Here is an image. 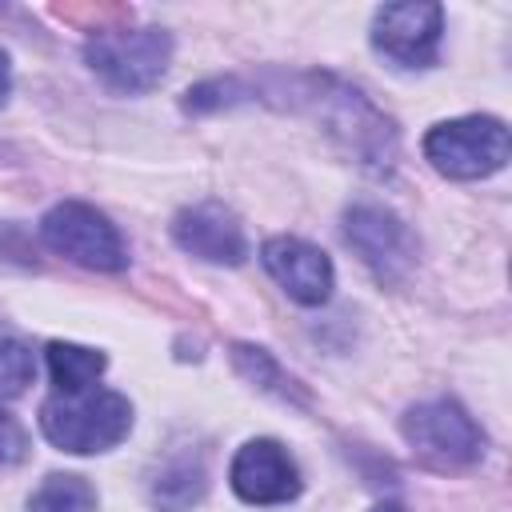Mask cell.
<instances>
[{
	"label": "cell",
	"mask_w": 512,
	"mask_h": 512,
	"mask_svg": "<svg viewBox=\"0 0 512 512\" xmlns=\"http://www.w3.org/2000/svg\"><path fill=\"white\" fill-rule=\"evenodd\" d=\"M40 432L72 456L108 452L132 432V404L112 388L52 392L40 404Z\"/></svg>",
	"instance_id": "1"
},
{
	"label": "cell",
	"mask_w": 512,
	"mask_h": 512,
	"mask_svg": "<svg viewBox=\"0 0 512 512\" xmlns=\"http://www.w3.org/2000/svg\"><path fill=\"white\" fill-rule=\"evenodd\" d=\"M88 68L116 92H148L160 84L172 60V36L164 28H108L84 44Z\"/></svg>",
	"instance_id": "2"
},
{
	"label": "cell",
	"mask_w": 512,
	"mask_h": 512,
	"mask_svg": "<svg viewBox=\"0 0 512 512\" xmlns=\"http://www.w3.org/2000/svg\"><path fill=\"white\" fill-rule=\"evenodd\" d=\"M424 156L440 176L484 180L508 164V124L500 116L444 120L424 136Z\"/></svg>",
	"instance_id": "3"
},
{
	"label": "cell",
	"mask_w": 512,
	"mask_h": 512,
	"mask_svg": "<svg viewBox=\"0 0 512 512\" xmlns=\"http://www.w3.org/2000/svg\"><path fill=\"white\" fill-rule=\"evenodd\" d=\"M400 432H404L408 448L436 472H456L484 456L480 424L456 400H444V396L408 408L400 420Z\"/></svg>",
	"instance_id": "4"
},
{
	"label": "cell",
	"mask_w": 512,
	"mask_h": 512,
	"mask_svg": "<svg viewBox=\"0 0 512 512\" xmlns=\"http://www.w3.org/2000/svg\"><path fill=\"white\" fill-rule=\"evenodd\" d=\"M40 236L44 244L92 272H120L128 268V248L124 236L116 232V224L96 212L84 200H60L56 208H48V216L40 220Z\"/></svg>",
	"instance_id": "5"
},
{
	"label": "cell",
	"mask_w": 512,
	"mask_h": 512,
	"mask_svg": "<svg viewBox=\"0 0 512 512\" xmlns=\"http://www.w3.org/2000/svg\"><path fill=\"white\" fill-rule=\"evenodd\" d=\"M344 240L380 284H400L416 268V236L384 204H352L344 212Z\"/></svg>",
	"instance_id": "6"
},
{
	"label": "cell",
	"mask_w": 512,
	"mask_h": 512,
	"mask_svg": "<svg viewBox=\"0 0 512 512\" xmlns=\"http://www.w3.org/2000/svg\"><path fill=\"white\" fill-rule=\"evenodd\" d=\"M444 32V8L408 0V4H384L372 16V44L400 68H428L436 60Z\"/></svg>",
	"instance_id": "7"
},
{
	"label": "cell",
	"mask_w": 512,
	"mask_h": 512,
	"mask_svg": "<svg viewBox=\"0 0 512 512\" xmlns=\"http://www.w3.org/2000/svg\"><path fill=\"white\" fill-rule=\"evenodd\" d=\"M228 484L244 504H288L300 496V468L276 440H248L228 468Z\"/></svg>",
	"instance_id": "8"
},
{
	"label": "cell",
	"mask_w": 512,
	"mask_h": 512,
	"mask_svg": "<svg viewBox=\"0 0 512 512\" xmlns=\"http://www.w3.org/2000/svg\"><path fill=\"white\" fill-rule=\"evenodd\" d=\"M260 260H264L268 276H272L296 304L316 308V304H324V300L332 296L336 272H332V260H328L316 244H308V240H300V236H272V240H264Z\"/></svg>",
	"instance_id": "9"
},
{
	"label": "cell",
	"mask_w": 512,
	"mask_h": 512,
	"mask_svg": "<svg viewBox=\"0 0 512 512\" xmlns=\"http://www.w3.org/2000/svg\"><path fill=\"white\" fill-rule=\"evenodd\" d=\"M172 240L188 256H200L208 264H240L248 256V240H244L240 220L216 200H204V204H192V208L176 212Z\"/></svg>",
	"instance_id": "10"
},
{
	"label": "cell",
	"mask_w": 512,
	"mask_h": 512,
	"mask_svg": "<svg viewBox=\"0 0 512 512\" xmlns=\"http://www.w3.org/2000/svg\"><path fill=\"white\" fill-rule=\"evenodd\" d=\"M204 488H208L204 464L196 456L180 452V456H172L156 472V480H152V504L164 508V512H192V504H200Z\"/></svg>",
	"instance_id": "11"
},
{
	"label": "cell",
	"mask_w": 512,
	"mask_h": 512,
	"mask_svg": "<svg viewBox=\"0 0 512 512\" xmlns=\"http://www.w3.org/2000/svg\"><path fill=\"white\" fill-rule=\"evenodd\" d=\"M104 352L84 348V344H68V340H52L48 344V372L56 392H84L96 388L100 372H104Z\"/></svg>",
	"instance_id": "12"
},
{
	"label": "cell",
	"mask_w": 512,
	"mask_h": 512,
	"mask_svg": "<svg viewBox=\"0 0 512 512\" xmlns=\"http://www.w3.org/2000/svg\"><path fill=\"white\" fill-rule=\"evenodd\" d=\"M28 512H96V488L84 476L52 472L28 496Z\"/></svg>",
	"instance_id": "13"
},
{
	"label": "cell",
	"mask_w": 512,
	"mask_h": 512,
	"mask_svg": "<svg viewBox=\"0 0 512 512\" xmlns=\"http://www.w3.org/2000/svg\"><path fill=\"white\" fill-rule=\"evenodd\" d=\"M36 376V360H32V348L16 336H0V396L12 400L20 396Z\"/></svg>",
	"instance_id": "14"
},
{
	"label": "cell",
	"mask_w": 512,
	"mask_h": 512,
	"mask_svg": "<svg viewBox=\"0 0 512 512\" xmlns=\"http://www.w3.org/2000/svg\"><path fill=\"white\" fill-rule=\"evenodd\" d=\"M24 452H28V432H24V424H20L12 412H0V468L24 460Z\"/></svg>",
	"instance_id": "15"
},
{
	"label": "cell",
	"mask_w": 512,
	"mask_h": 512,
	"mask_svg": "<svg viewBox=\"0 0 512 512\" xmlns=\"http://www.w3.org/2000/svg\"><path fill=\"white\" fill-rule=\"evenodd\" d=\"M8 88H12V76H8V56L0 52V104H4V96H8Z\"/></svg>",
	"instance_id": "16"
},
{
	"label": "cell",
	"mask_w": 512,
	"mask_h": 512,
	"mask_svg": "<svg viewBox=\"0 0 512 512\" xmlns=\"http://www.w3.org/2000/svg\"><path fill=\"white\" fill-rule=\"evenodd\" d=\"M372 512H408V508H404V504H396V500H384V504H376Z\"/></svg>",
	"instance_id": "17"
}]
</instances>
